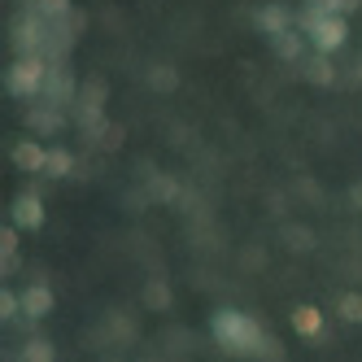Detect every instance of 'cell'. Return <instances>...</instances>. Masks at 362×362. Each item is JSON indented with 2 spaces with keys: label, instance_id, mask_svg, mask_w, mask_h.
I'll return each instance as SVG.
<instances>
[{
  "label": "cell",
  "instance_id": "cell-20",
  "mask_svg": "<svg viewBox=\"0 0 362 362\" xmlns=\"http://www.w3.org/2000/svg\"><path fill=\"white\" fill-rule=\"evenodd\" d=\"M354 201H358V205H362V184H358V188H354Z\"/></svg>",
  "mask_w": 362,
  "mask_h": 362
},
{
  "label": "cell",
  "instance_id": "cell-2",
  "mask_svg": "<svg viewBox=\"0 0 362 362\" xmlns=\"http://www.w3.org/2000/svg\"><path fill=\"white\" fill-rule=\"evenodd\" d=\"M305 35L319 53H336L345 40H349V27H345V13H305Z\"/></svg>",
  "mask_w": 362,
  "mask_h": 362
},
{
  "label": "cell",
  "instance_id": "cell-3",
  "mask_svg": "<svg viewBox=\"0 0 362 362\" xmlns=\"http://www.w3.org/2000/svg\"><path fill=\"white\" fill-rule=\"evenodd\" d=\"M44 79H48V70H44V62L31 53V57H18V62L9 66L5 88H9L13 96H35V92L44 88Z\"/></svg>",
  "mask_w": 362,
  "mask_h": 362
},
{
  "label": "cell",
  "instance_id": "cell-14",
  "mask_svg": "<svg viewBox=\"0 0 362 362\" xmlns=\"http://www.w3.org/2000/svg\"><path fill=\"white\" fill-rule=\"evenodd\" d=\"M22 362H53V345H48V341H31L27 349H22Z\"/></svg>",
  "mask_w": 362,
  "mask_h": 362
},
{
  "label": "cell",
  "instance_id": "cell-5",
  "mask_svg": "<svg viewBox=\"0 0 362 362\" xmlns=\"http://www.w3.org/2000/svg\"><path fill=\"white\" fill-rule=\"evenodd\" d=\"M13 223H18V227H27V231L44 227V201H40L35 192L18 197V201H13Z\"/></svg>",
  "mask_w": 362,
  "mask_h": 362
},
{
  "label": "cell",
  "instance_id": "cell-10",
  "mask_svg": "<svg viewBox=\"0 0 362 362\" xmlns=\"http://www.w3.org/2000/svg\"><path fill=\"white\" fill-rule=\"evenodd\" d=\"M305 79H310V83H319V88H327V83L336 79V74H332V66H327V53H319L315 62L305 66Z\"/></svg>",
  "mask_w": 362,
  "mask_h": 362
},
{
  "label": "cell",
  "instance_id": "cell-4",
  "mask_svg": "<svg viewBox=\"0 0 362 362\" xmlns=\"http://www.w3.org/2000/svg\"><path fill=\"white\" fill-rule=\"evenodd\" d=\"M22 315H27V319L53 315V288H48V284H31V288L22 293Z\"/></svg>",
  "mask_w": 362,
  "mask_h": 362
},
{
  "label": "cell",
  "instance_id": "cell-9",
  "mask_svg": "<svg viewBox=\"0 0 362 362\" xmlns=\"http://www.w3.org/2000/svg\"><path fill=\"white\" fill-rule=\"evenodd\" d=\"M275 53H279L284 62H297V57H301V35H297V31L275 35Z\"/></svg>",
  "mask_w": 362,
  "mask_h": 362
},
{
  "label": "cell",
  "instance_id": "cell-1",
  "mask_svg": "<svg viewBox=\"0 0 362 362\" xmlns=\"http://www.w3.org/2000/svg\"><path fill=\"white\" fill-rule=\"evenodd\" d=\"M214 341L227 354H236V358H257L262 349L271 354V362L279 358V345L257 327V319L240 315V310H218V315H214Z\"/></svg>",
  "mask_w": 362,
  "mask_h": 362
},
{
  "label": "cell",
  "instance_id": "cell-8",
  "mask_svg": "<svg viewBox=\"0 0 362 362\" xmlns=\"http://www.w3.org/2000/svg\"><path fill=\"white\" fill-rule=\"evenodd\" d=\"M293 327L301 332V336H319V327H323V315L315 305H297L293 310Z\"/></svg>",
  "mask_w": 362,
  "mask_h": 362
},
{
  "label": "cell",
  "instance_id": "cell-7",
  "mask_svg": "<svg viewBox=\"0 0 362 362\" xmlns=\"http://www.w3.org/2000/svg\"><path fill=\"white\" fill-rule=\"evenodd\" d=\"M257 27H262L271 40L284 35V31H293V27H288V13H284V5H267L262 13H257Z\"/></svg>",
  "mask_w": 362,
  "mask_h": 362
},
{
  "label": "cell",
  "instance_id": "cell-15",
  "mask_svg": "<svg viewBox=\"0 0 362 362\" xmlns=\"http://www.w3.org/2000/svg\"><path fill=\"white\" fill-rule=\"evenodd\" d=\"M31 127H40V132H57V127H62V114H53V110H35V114H31Z\"/></svg>",
  "mask_w": 362,
  "mask_h": 362
},
{
  "label": "cell",
  "instance_id": "cell-18",
  "mask_svg": "<svg viewBox=\"0 0 362 362\" xmlns=\"http://www.w3.org/2000/svg\"><path fill=\"white\" fill-rule=\"evenodd\" d=\"M18 310H22V301L5 288V293H0V319H18Z\"/></svg>",
  "mask_w": 362,
  "mask_h": 362
},
{
  "label": "cell",
  "instance_id": "cell-13",
  "mask_svg": "<svg viewBox=\"0 0 362 362\" xmlns=\"http://www.w3.org/2000/svg\"><path fill=\"white\" fill-rule=\"evenodd\" d=\"M341 319L362 323V293H345V297H341Z\"/></svg>",
  "mask_w": 362,
  "mask_h": 362
},
{
  "label": "cell",
  "instance_id": "cell-11",
  "mask_svg": "<svg viewBox=\"0 0 362 362\" xmlns=\"http://www.w3.org/2000/svg\"><path fill=\"white\" fill-rule=\"evenodd\" d=\"M44 170L62 179V175H70V170H74V158H70L66 148H48V166H44Z\"/></svg>",
  "mask_w": 362,
  "mask_h": 362
},
{
  "label": "cell",
  "instance_id": "cell-19",
  "mask_svg": "<svg viewBox=\"0 0 362 362\" xmlns=\"http://www.w3.org/2000/svg\"><path fill=\"white\" fill-rule=\"evenodd\" d=\"M144 301H148V305H166V301H170V293L162 288V284H153V288L144 293Z\"/></svg>",
  "mask_w": 362,
  "mask_h": 362
},
{
  "label": "cell",
  "instance_id": "cell-17",
  "mask_svg": "<svg viewBox=\"0 0 362 362\" xmlns=\"http://www.w3.org/2000/svg\"><path fill=\"white\" fill-rule=\"evenodd\" d=\"M40 13L44 18H66L70 13V0H40Z\"/></svg>",
  "mask_w": 362,
  "mask_h": 362
},
{
  "label": "cell",
  "instance_id": "cell-12",
  "mask_svg": "<svg viewBox=\"0 0 362 362\" xmlns=\"http://www.w3.org/2000/svg\"><path fill=\"white\" fill-rule=\"evenodd\" d=\"M362 0H310V13H349Z\"/></svg>",
  "mask_w": 362,
  "mask_h": 362
},
{
  "label": "cell",
  "instance_id": "cell-16",
  "mask_svg": "<svg viewBox=\"0 0 362 362\" xmlns=\"http://www.w3.org/2000/svg\"><path fill=\"white\" fill-rule=\"evenodd\" d=\"M13 249H18V236H13V227L0 231V253H5V271H13Z\"/></svg>",
  "mask_w": 362,
  "mask_h": 362
},
{
  "label": "cell",
  "instance_id": "cell-6",
  "mask_svg": "<svg viewBox=\"0 0 362 362\" xmlns=\"http://www.w3.org/2000/svg\"><path fill=\"white\" fill-rule=\"evenodd\" d=\"M13 162H18L22 170H44V166H48V148L35 144V140H22V144L13 148Z\"/></svg>",
  "mask_w": 362,
  "mask_h": 362
}]
</instances>
